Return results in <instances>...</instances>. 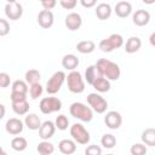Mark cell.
<instances>
[{"label": "cell", "mask_w": 155, "mask_h": 155, "mask_svg": "<svg viewBox=\"0 0 155 155\" xmlns=\"http://www.w3.org/2000/svg\"><path fill=\"white\" fill-rule=\"evenodd\" d=\"M41 1H44V0H40V2H41Z\"/></svg>", "instance_id": "7dc6e473"}, {"label": "cell", "mask_w": 155, "mask_h": 155, "mask_svg": "<svg viewBox=\"0 0 155 155\" xmlns=\"http://www.w3.org/2000/svg\"><path fill=\"white\" fill-rule=\"evenodd\" d=\"M5 16L10 21H18L23 16V6L17 1L7 2L5 6Z\"/></svg>", "instance_id": "9c48e42d"}, {"label": "cell", "mask_w": 155, "mask_h": 155, "mask_svg": "<svg viewBox=\"0 0 155 155\" xmlns=\"http://www.w3.org/2000/svg\"><path fill=\"white\" fill-rule=\"evenodd\" d=\"M76 50H78V52H80L82 54L92 53L96 50V44L92 40H82L76 44Z\"/></svg>", "instance_id": "d4e9b609"}, {"label": "cell", "mask_w": 155, "mask_h": 155, "mask_svg": "<svg viewBox=\"0 0 155 155\" xmlns=\"http://www.w3.org/2000/svg\"><path fill=\"white\" fill-rule=\"evenodd\" d=\"M25 82L29 84V85H33V84H36V82H40L41 80V73L36 69H29L25 71Z\"/></svg>", "instance_id": "f1b7e54d"}, {"label": "cell", "mask_w": 155, "mask_h": 155, "mask_svg": "<svg viewBox=\"0 0 155 155\" xmlns=\"http://www.w3.org/2000/svg\"><path fill=\"white\" fill-rule=\"evenodd\" d=\"M10 33V23L7 19L0 18V36H6Z\"/></svg>", "instance_id": "e575fe53"}, {"label": "cell", "mask_w": 155, "mask_h": 155, "mask_svg": "<svg viewBox=\"0 0 155 155\" xmlns=\"http://www.w3.org/2000/svg\"><path fill=\"white\" fill-rule=\"evenodd\" d=\"M65 27L70 30V31H75L78 29H80V27L82 25V18L79 13L76 12H70L69 15H67L65 21H64Z\"/></svg>", "instance_id": "5bb4252c"}, {"label": "cell", "mask_w": 155, "mask_h": 155, "mask_svg": "<svg viewBox=\"0 0 155 155\" xmlns=\"http://www.w3.org/2000/svg\"><path fill=\"white\" fill-rule=\"evenodd\" d=\"M54 22V16L51 10H41L38 15V23L41 28L48 29L53 25Z\"/></svg>", "instance_id": "4fadbf2b"}, {"label": "cell", "mask_w": 155, "mask_h": 155, "mask_svg": "<svg viewBox=\"0 0 155 155\" xmlns=\"http://www.w3.org/2000/svg\"><path fill=\"white\" fill-rule=\"evenodd\" d=\"M11 90L12 92H18V93H23V94H27L28 93V84L25 82V80H16L12 82L11 85Z\"/></svg>", "instance_id": "4dcf8cb0"}, {"label": "cell", "mask_w": 155, "mask_h": 155, "mask_svg": "<svg viewBox=\"0 0 155 155\" xmlns=\"http://www.w3.org/2000/svg\"><path fill=\"white\" fill-rule=\"evenodd\" d=\"M12 103V110L15 111V114L22 116L28 114L29 111V103L27 99L24 101H18V102H11Z\"/></svg>", "instance_id": "484cf974"}, {"label": "cell", "mask_w": 155, "mask_h": 155, "mask_svg": "<svg viewBox=\"0 0 155 155\" xmlns=\"http://www.w3.org/2000/svg\"><path fill=\"white\" fill-rule=\"evenodd\" d=\"M69 113L73 117L80 120L82 122H90L93 119V110L81 102L71 103L69 107Z\"/></svg>", "instance_id": "7a4b0ae2"}, {"label": "cell", "mask_w": 155, "mask_h": 155, "mask_svg": "<svg viewBox=\"0 0 155 155\" xmlns=\"http://www.w3.org/2000/svg\"><path fill=\"white\" fill-rule=\"evenodd\" d=\"M23 122H24V126H27L31 131L39 130V127L41 125V120H40V117L35 113L25 114V117H24V121Z\"/></svg>", "instance_id": "ffe728a7"}, {"label": "cell", "mask_w": 155, "mask_h": 155, "mask_svg": "<svg viewBox=\"0 0 155 155\" xmlns=\"http://www.w3.org/2000/svg\"><path fill=\"white\" fill-rule=\"evenodd\" d=\"M101 144L103 145V148L105 149H113L116 145V138L114 134L111 133H105L102 136L101 138Z\"/></svg>", "instance_id": "f546056e"}, {"label": "cell", "mask_w": 155, "mask_h": 155, "mask_svg": "<svg viewBox=\"0 0 155 155\" xmlns=\"http://www.w3.org/2000/svg\"><path fill=\"white\" fill-rule=\"evenodd\" d=\"M15 1H17V0H6V2H15Z\"/></svg>", "instance_id": "bcb514c9"}, {"label": "cell", "mask_w": 155, "mask_h": 155, "mask_svg": "<svg viewBox=\"0 0 155 155\" xmlns=\"http://www.w3.org/2000/svg\"><path fill=\"white\" fill-rule=\"evenodd\" d=\"M65 81L68 90L71 93H82L85 91V80L80 71L78 70H70L68 75H65Z\"/></svg>", "instance_id": "3957f363"}, {"label": "cell", "mask_w": 155, "mask_h": 155, "mask_svg": "<svg viewBox=\"0 0 155 155\" xmlns=\"http://www.w3.org/2000/svg\"><path fill=\"white\" fill-rule=\"evenodd\" d=\"M61 6L64 10H73L78 5V0H59Z\"/></svg>", "instance_id": "74e56055"}, {"label": "cell", "mask_w": 155, "mask_h": 155, "mask_svg": "<svg viewBox=\"0 0 155 155\" xmlns=\"http://www.w3.org/2000/svg\"><path fill=\"white\" fill-rule=\"evenodd\" d=\"M58 149L64 155H71L76 151V143L74 139H62L58 143Z\"/></svg>", "instance_id": "d6986e66"}, {"label": "cell", "mask_w": 155, "mask_h": 155, "mask_svg": "<svg viewBox=\"0 0 155 155\" xmlns=\"http://www.w3.org/2000/svg\"><path fill=\"white\" fill-rule=\"evenodd\" d=\"M10 84H11V78H10V75H8L7 73H5V71L0 73V87H1V88H6V87L10 86Z\"/></svg>", "instance_id": "d590c367"}, {"label": "cell", "mask_w": 155, "mask_h": 155, "mask_svg": "<svg viewBox=\"0 0 155 155\" xmlns=\"http://www.w3.org/2000/svg\"><path fill=\"white\" fill-rule=\"evenodd\" d=\"M40 111L45 115L59 111L62 109V101L57 97H44L39 103Z\"/></svg>", "instance_id": "52a82bcc"}, {"label": "cell", "mask_w": 155, "mask_h": 155, "mask_svg": "<svg viewBox=\"0 0 155 155\" xmlns=\"http://www.w3.org/2000/svg\"><path fill=\"white\" fill-rule=\"evenodd\" d=\"M5 154H6V151H5V150L2 149V147L0 145V155H5Z\"/></svg>", "instance_id": "f6af8a7d"}, {"label": "cell", "mask_w": 155, "mask_h": 155, "mask_svg": "<svg viewBox=\"0 0 155 155\" xmlns=\"http://www.w3.org/2000/svg\"><path fill=\"white\" fill-rule=\"evenodd\" d=\"M124 46V38L120 34H111L109 35L107 39H103L99 41L98 47L101 48V51L103 52H113L116 48H120Z\"/></svg>", "instance_id": "277c9868"}, {"label": "cell", "mask_w": 155, "mask_h": 155, "mask_svg": "<svg viewBox=\"0 0 155 155\" xmlns=\"http://www.w3.org/2000/svg\"><path fill=\"white\" fill-rule=\"evenodd\" d=\"M41 5L44 10H52L57 5V0H44L41 1Z\"/></svg>", "instance_id": "ab89813d"}, {"label": "cell", "mask_w": 155, "mask_h": 155, "mask_svg": "<svg viewBox=\"0 0 155 155\" xmlns=\"http://www.w3.org/2000/svg\"><path fill=\"white\" fill-rule=\"evenodd\" d=\"M154 38H155V34L153 33V34L150 35V42H151V45H153V46L155 45V44H154Z\"/></svg>", "instance_id": "ee69618b"}, {"label": "cell", "mask_w": 155, "mask_h": 155, "mask_svg": "<svg viewBox=\"0 0 155 155\" xmlns=\"http://www.w3.org/2000/svg\"><path fill=\"white\" fill-rule=\"evenodd\" d=\"M80 4L85 8H92V7L96 6L97 0H80Z\"/></svg>", "instance_id": "60d3db41"}, {"label": "cell", "mask_w": 155, "mask_h": 155, "mask_svg": "<svg viewBox=\"0 0 155 155\" xmlns=\"http://www.w3.org/2000/svg\"><path fill=\"white\" fill-rule=\"evenodd\" d=\"M36 151L40 155H51V154L54 153V145L51 142H48V139L47 140L41 139V142L36 147Z\"/></svg>", "instance_id": "4316f807"}, {"label": "cell", "mask_w": 155, "mask_h": 155, "mask_svg": "<svg viewBox=\"0 0 155 155\" xmlns=\"http://www.w3.org/2000/svg\"><path fill=\"white\" fill-rule=\"evenodd\" d=\"M27 147H28V142H27V139L24 137L16 136L11 140V148L15 151H23V150L27 149Z\"/></svg>", "instance_id": "83f0119b"}, {"label": "cell", "mask_w": 155, "mask_h": 155, "mask_svg": "<svg viewBox=\"0 0 155 155\" xmlns=\"http://www.w3.org/2000/svg\"><path fill=\"white\" fill-rule=\"evenodd\" d=\"M80 61L79 58L73 54V53H69V54H65L63 58H62V67L67 70H75L79 65Z\"/></svg>", "instance_id": "44dd1931"}, {"label": "cell", "mask_w": 155, "mask_h": 155, "mask_svg": "<svg viewBox=\"0 0 155 155\" xmlns=\"http://www.w3.org/2000/svg\"><path fill=\"white\" fill-rule=\"evenodd\" d=\"M64 81H65V73L64 71L58 70V71L53 73V75L46 82V92L48 94H56L62 88Z\"/></svg>", "instance_id": "8992f818"}, {"label": "cell", "mask_w": 155, "mask_h": 155, "mask_svg": "<svg viewBox=\"0 0 155 155\" xmlns=\"http://www.w3.org/2000/svg\"><path fill=\"white\" fill-rule=\"evenodd\" d=\"M5 114H6V109H5V105L0 103V120H2V119H4Z\"/></svg>", "instance_id": "b9f144b4"}, {"label": "cell", "mask_w": 155, "mask_h": 155, "mask_svg": "<svg viewBox=\"0 0 155 155\" xmlns=\"http://www.w3.org/2000/svg\"><path fill=\"white\" fill-rule=\"evenodd\" d=\"M140 139H142L143 144H145L148 147H155V128H153V127L145 128L142 132Z\"/></svg>", "instance_id": "cb8c5ba5"}, {"label": "cell", "mask_w": 155, "mask_h": 155, "mask_svg": "<svg viewBox=\"0 0 155 155\" xmlns=\"http://www.w3.org/2000/svg\"><path fill=\"white\" fill-rule=\"evenodd\" d=\"M85 154L86 155H101L102 154V148L98 147V145H94V144L88 145L85 150Z\"/></svg>", "instance_id": "8d00e7d4"}, {"label": "cell", "mask_w": 155, "mask_h": 155, "mask_svg": "<svg viewBox=\"0 0 155 155\" xmlns=\"http://www.w3.org/2000/svg\"><path fill=\"white\" fill-rule=\"evenodd\" d=\"M69 132H70L71 138H73V139L75 140V143H78V144L85 145V144H87V143L90 142V139H91L90 132L85 128L84 125H81V124H79V122L71 125Z\"/></svg>", "instance_id": "5b68a950"}, {"label": "cell", "mask_w": 155, "mask_h": 155, "mask_svg": "<svg viewBox=\"0 0 155 155\" xmlns=\"http://www.w3.org/2000/svg\"><path fill=\"white\" fill-rule=\"evenodd\" d=\"M147 151H148V149H147L145 144H143V143H134L130 149V153L132 155H145Z\"/></svg>", "instance_id": "836d02e7"}, {"label": "cell", "mask_w": 155, "mask_h": 155, "mask_svg": "<svg viewBox=\"0 0 155 155\" xmlns=\"http://www.w3.org/2000/svg\"><path fill=\"white\" fill-rule=\"evenodd\" d=\"M23 128H24V122L17 117H11L5 124V130L11 136H18L19 133L23 132Z\"/></svg>", "instance_id": "8fae6325"}, {"label": "cell", "mask_w": 155, "mask_h": 155, "mask_svg": "<svg viewBox=\"0 0 155 155\" xmlns=\"http://www.w3.org/2000/svg\"><path fill=\"white\" fill-rule=\"evenodd\" d=\"M144 4H147V5H153L154 2H155V0H142Z\"/></svg>", "instance_id": "7bdbcfd3"}, {"label": "cell", "mask_w": 155, "mask_h": 155, "mask_svg": "<svg viewBox=\"0 0 155 155\" xmlns=\"http://www.w3.org/2000/svg\"><path fill=\"white\" fill-rule=\"evenodd\" d=\"M94 13L97 16L98 19L101 21H105L108 18H110L111 13H113V8L107 2H101L96 6V10H94Z\"/></svg>", "instance_id": "e0dca14e"}, {"label": "cell", "mask_w": 155, "mask_h": 155, "mask_svg": "<svg viewBox=\"0 0 155 155\" xmlns=\"http://www.w3.org/2000/svg\"><path fill=\"white\" fill-rule=\"evenodd\" d=\"M87 104L97 114L105 113L107 111V108H108V102L99 93H90L87 96Z\"/></svg>", "instance_id": "ba28073f"}, {"label": "cell", "mask_w": 155, "mask_h": 155, "mask_svg": "<svg viewBox=\"0 0 155 155\" xmlns=\"http://www.w3.org/2000/svg\"><path fill=\"white\" fill-rule=\"evenodd\" d=\"M39 137L42 139V140H47L50 138L53 137L54 132H56V126H54V122L53 121H44L41 122L40 127H39Z\"/></svg>", "instance_id": "7c38bea8"}, {"label": "cell", "mask_w": 155, "mask_h": 155, "mask_svg": "<svg viewBox=\"0 0 155 155\" xmlns=\"http://www.w3.org/2000/svg\"><path fill=\"white\" fill-rule=\"evenodd\" d=\"M54 126L56 128H58L59 131H65L68 127H69V119L64 115V114H61L56 117L54 120Z\"/></svg>", "instance_id": "d6a6232c"}, {"label": "cell", "mask_w": 155, "mask_h": 155, "mask_svg": "<svg viewBox=\"0 0 155 155\" xmlns=\"http://www.w3.org/2000/svg\"><path fill=\"white\" fill-rule=\"evenodd\" d=\"M114 12L117 17L126 18L132 13V5L128 1H119L114 7Z\"/></svg>", "instance_id": "2e32d148"}, {"label": "cell", "mask_w": 155, "mask_h": 155, "mask_svg": "<svg viewBox=\"0 0 155 155\" xmlns=\"http://www.w3.org/2000/svg\"><path fill=\"white\" fill-rule=\"evenodd\" d=\"M92 86H93V88H94L97 92H99V93L109 92V91H110V87H111L110 81H109L107 78H104V76L97 78V79L93 81Z\"/></svg>", "instance_id": "7402d4cb"}, {"label": "cell", "mask_w": 155, "mask_h": 155, "mask_svg": "<svg viewBox=\"0 0 155 155\" xmlns=\"http://www.w3.org/2000/svg\"><path fill=\"white\" fill-rule=\"evenodd\" d=\"M96 65L101 70L102 75L104 78H107L109 81H116L120 79L121 69H120L119 64H116L115 62H111L107 58H101L97 61Z\"/></svg>", "instance_id": "6da1fadb"}, {"label": "cell", "mask_w": 155, "mask_h": 155, "mask_svg": "<svg viewBox=\"0 0 155 155\" xmlns=\"http://www.w3.org/2000/svg\"><path fill=\"white\" fill-rule=\"evenodd\" d=\"M28 92H29L30 98L35 101V99H38L39 97H41V94H42V92H44V87L41 86V84H40V82H36V84L30 85V87H29Z\"/></svg>", "instance_id": "1f68e13d"}, {"label": "cell", "mask_w": 155, "mask_h": 155, "mask_svg": "<svg viewBox=\"0 0 155 155\" xmlns=\"http://www.w3.org/2000/svg\"><path fill=\"white\" fill-rule=\"evenodd\" d=\"M11 102H18V101H24L27 99V94L18 93V92H12L11 91Z\"/></svg>", "instance_id": "f35d334b"}, {"label": "cell", "mask_w": 155, "mask_h": 155, "mask_svg": "<svg viewBox=\"0 0 155 155\" xmlns=\"http://www.w3.org/2000/svg\"><path fill=\"white\" fill-rule=\"evenodd\" d=\"M124 46H125V48H124L125 52L132 54V53H136L139 51V48L142 47V40L138 36H131L127 39V41Z\"/></svg>", "instance_id": "ac0fdd59"}, {"label": "cell", "mask_w": 155, "mask_h": 155, "mask_svg": "<svg viewBox=\"0 0 155 155\" xmlns=\"http://www.w3.org/2000/svg\"><path fill=\"white\" fill-rule=\"evenodd\" d=\"M99 76H103V75H102L101 70L98 69V67H97L96 64L88 65V67L86 68V70H85V80L87 81V84L92 85L93 81H94L97 78H99Z\"/></svg>", "instance_id": "603a6c76"}, {"label": "cell", "mask_w": 155, "mask_h": 155, "mask_svg": "<svg viewBox=\"0 0 155 155\" xmlns=\"http://www.w3.org/2000/svg\"><path fill=\"white\" fill-rule=\"evenodd\" d=\"M132 22L137 27H145L150 22V13L147 10H137L132 15Z\"/></svg>", "instance_id": "9a60e30c"}, {"label": "cell", "mask_w": 155, "mask_h": 155, "mask_svg": "<svg viewBox=\"0 0 155 155\" xmlns=\"http://www.w3.org/2000/svg\"><path fill=\"white\" fill-rule=\"evenodd\" d=\"M104 124L110 130H117L122 125V116H121V114L119 111L110 110L104 116Z\"/></svg>", "instance_id": "30bf717a"}]
</instances>
